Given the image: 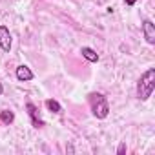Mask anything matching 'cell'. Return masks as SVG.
Listing matches in <instances>:
<instances>
[{
    "mask_svg": "<svg viewBox=\"0 0 155 155\" xmlns=\"http://www.w3.org/2000/svg\"><path fill=\"white\" fill-rule=\"evenodd\" d=\"M11 44H13V38H11V33H9V28L8 26H0V49L4 53H9L11 51Z\"/></svg>",
    "mask_w": 155,
    "mask_h": 155,
    "instance_id": "cell-3",
    "label": "cell"
},
{
    "mask_svg": "<svg viewBox=\"0 0 155 155\" xmlns=\"http://www.w3.org/2000/svg\"><path fill=\"white\" fill-rule=\"evenodd\" d=\"M81 53H82V57H84L88 62H99V53H97L95 49H91V48L84 46V48L81 49Z\"/></svg>",
    "mask_w": 155,
    "mask_h": 155,
    "instance_id": "cell-7",
    "label": "cell"
},
{
    "mask_svg": "<svg viewBox=\"0 0 155 155\" xmlns=\"http://www.w3.org/2000/svg\"><path fill=\"white\" fill-rule=\"evenodd\" d=\"M4 93V86H2V82H0V95Z\"/></svg>",
    "mask_w": 155,
    "mask_h": 155,
    "instance_id": "cell-12",
    "label": "cell"
},
{
    "mask_svg": "<svg viewBox=\"0 0 155 155\" xmlns=\"http://www.w3.org/2000/svg\"><path fill=\"white\" fill-rule=\"evenodd\" d=\"M124 2H126V6H135L137 0H124Z\"/></svg>",
    "mask_w": 155,
    "mask_h": 155,
    "instance_id": "cell-11",
    "label": "cell"
},
{
    "mask_svg": "<svg viewBox=\"0 0 155 155\" xmlns=\"http://www.w3.org/2000/svg\"><path fill=\"white\" fill-rule=\"evenodd\" d=\"M26 110H28V115H29V119H31L33 126H35V128H42V126H44V120L40 119L38 108H37L33 102H28V104H26Z\"/></svg>",
    "mask_w": 155,
    "mask_h": 155,
    "instance_id": "cell-5",
    "label": "cell"
},
{
    "mask_svg": "<svg viewBox=\"0 0 155 155\" xmlns=\"http://www.w3.org/2000/svg\"><path fill=\"white\" fill-rule=\"evenodd\" d=\"M15 75H17V79H18L20 82H29V81H33V79H35V73H33L28 66H24V64H20V66L17 68Z\"/></svg>",
    "mask_w": 155,
    "mask_h": 155,
    "instance_id": "cell-6",
    "label": "cell"
},
{
    "mask_svg": "<svg viewBox=\"0 0 155 155\" xmlns=\"http://www.w3.org/2000/svg\"><path fill=\"white\" fill-rule=\"evenodd\" d=\"M155 90V68L146 69L137 82V97L140 101H148Z\"/></svg>",
    "mask_w": 155,
    "mask_h": 155,
    "instance_id": "cell-1",
    "label": "cell"
},
{
    "mask_svg": "<svg viewBox=\"0 0 155 155\" xmlns=\"http://www.w3.org/2000/svg\"><path fill=\"white\" fill-rule=\"evenodd\" d=\"M13 120H15V113L11 110H2V111H0V122H2V124L9 126Z\"/></svg>",
    "mask_w": 155,
    "mask_h": 155,
    "instance_id": "cell-8",
    "label": "cell"
},
{
    "mask_svg": "<svg viewBox=\"0 0 155 155\" xmlns=\"http://www.w3.org/2000/svg\"><path fill=\"white\" fill-rule=\"evenodd\" d=\"M124 151H126V144H120L119 150H117V153H124Z\"/></svg>",
    "mask_w": 155,
    "mask_h": 155,
    "instance_id": "cell-10",
    "label": "cell"
},
{
    "mask_svg": "<svg viewBox=\"0 0 155 155\" xmlns=\"http://www.w3.org/2000/svg\"><path fill=\"white\" fill-rule=\"evenodd\" d=\"M46 108H48L49 111H53V113H62V106H60L55 99H48V101H46Z\"/></svg>",
    "mask_w": 155,
    "mask_h": 155,
    "instance_id": "cell-9",
    "label": "cell"
},
{
    "mask_svg": "<svg viewBox=\"0 0 155 155\" xmlns=\"http://www.w3.org/2000/svg\"><path fill=\"white\" fill-rule=\"evenodd\" d=\"M88 101H90L91 113H93L97 119H106V117H108V113H110V104H108V99H106L102 93H90V95H88Z\"/></svg>",
    "mask_w": 155,
    "mask_h": 155,
    "instance_id": "cell-2",
    "label": "cell"
},
{
    "mask_svg": "<svg viewBox=\"0 0 155 155\" xmlns=\"http://www.w3.org/2000/svg\"><path fill=\"white\" fill-rule=\"evenodd\" d=\"M142 33H144L146 42L153 46V44H155V24H153L150 18L142 20Z\"/></svg>",
    "mask_w": 155,
    "mask_h": 155,
    "instance_id": "cell-4",
    "label": "cell"
}]
</instances>
